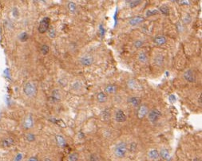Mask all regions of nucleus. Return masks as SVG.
<instances>
[{"mask_svg": "<svg viewBox=\"0 0 202 161\" xmlns=\"http://www.w3.org/2000/svg\"><path fill=\"white\" fill-rule=\"evenodd\" d=\"M127 150H128V146H127L126 143L121 141V142H119L116 144L114 148H113V153H114L116 157L122 159L126 155Z\"/></svg>", "mask_w": 202, "mask_h": 161, "instance_id": "f257e3e1", "label": "nucleus"}, {"mask_svg": "<svg viewBox=\"0 0 202 161\" xmlns=\"http://www.w3.org/2000/svg\"><path fill=\"white\" fill-rule=\"evenodd\" d=\"M23 93L28 97H35L38 92V89L34 82H27L23 85Z\"/></svg>", "mask_w": 202, "mask_h": 161, "instance_id": "f03ea898", "label": "nucleus"}, {"mask_svg": "<svg viewBox=\"0 0 202 161\" xmlns=\"http://www.w3.org/2000/svg\"><path fill=\"white\" fill-rule=\"evenodd\" d=\"M50 25V19L48 17H45L41 20L38 27V31L40 34H45L47 32Z\"/></svg>", "mask_w": 202, "mask_h": 161, "instance_id": "7ed1b4c3", "label": "nucleus"}, {"mask_svg": "<svg viewBox=\"0 0 202 161\" xmlns=\"http://www.w3.org/2000/svg\"><path fill=\"white\" fill-rule=\"evenodd\" d=\"M94 58L92 55L90 54H85L82 55L79 58V63L81 66L84 67H89L94 64Z\"/></svg>", "mask_w": 202, "mask_h": 161, "instance_id": "20e7f679", "label": "nucleus"}, {"mask_svg": "<svg viewBox=\"0 0 202 161\" xmlns=\"http://www.w3.org/2000/svg\"><path fill=\"white\" fill-rule=\"evenodd\" d=\"M148 119L150 121V123L155 124L156 122L158 121V120L160 119V117H161V112L159 111L157 108H154V109H152L150 112L148 113Z\"/></svg>", "mask_w": 202, "mask_h": 161, "instance_id": "39448f33", "label": "nucleus"}, {"mask_svg": "<svg viewBox=\"0 0 202 161\" xmlns=\"http://www.w3.org/2000/svg\"><path fill=\"white\" fill-rule=\"evenodd\" d=\"M34 118L31 115H27L26 117L24 118L23 121V127L26 130H28V129H32L33 126H34Z\"/></svg>", "mask_w": 202, "mask_h": 161, "instance_id": "423d86ee", "label": "nucleus"}, {"mask_svg": "<svg viewBox=\"0 0 202 161\" xmlns=\"http://www.w3.org/2000/svg\"><path fill=\"white\" fill-rule=\"evenodd\" d=\"M148 113H149V108H148V107L146 105L142 104V105H140L138 107L137 115H138V117L139 119H144L148 115Z\"/></svg>", "mask_w": 202, "mask_h": 161, "instance_id": "0eeeda50", "label": "nucleus"}, {"mask_svg": "<svg viewBox=\"0 0 202 161\" xmlns=\"http://www.w3.org/2000/svg\"><path fill=\"white\" fill-rule=\"evenodd\" d=\"M184 78L189 83H193L196 82V75L192 70H188L184 73Z\"/></svg>", "mask_w": 202, "mask_h": 161, "instance_id": "6e6552de", "label": "nucleus"}, {"mask_svg": "<svg viewBox=\"0 0 202 161\" xmlns=\"http://www.w3.org/2000/svg\"><path fill=\"white\" fill-rule=\"evenodd\" d=\"M115 121L118 123H123L126 121V115L122 110L119 109L115 112Z\"/></svg>", "mask_w": 202, "mask_h": 161, "instance_id": "1a4fd4ad", "label": "nucleus"}, {"mask_svg": "<svg viewBox=\"0 0 202 161\" xmlns=\"http://www.w3.org/2000/svg\"><path fill=\"white\" fill-rule=\"evenodd\" d=\"M153 42H154V43L157 45V46H161L166 43L167 38H166V37L163 36V35H157V36H156L153 38Z\"/></svg>", "mask_w": 202, "mask_h": 161, "instance_id": "9d476101", "label": "nucleus"}, {"mask_svg": "<svg viewBox=\"0 0 202 161\" xmlns=\"http://www.w3.org/2000/svg\"><path fill=\"white\" fill-rule=\"evenodd\" d=\"M145 21V19L142 16H135V17H133L130 19L129 21V24L132 26V27H134V26H137V25L141 24L142 23Z\"/></svg>", "mask_w": 202, "mask_h": 161, "instance_id": "9b49d317", "label": "nucleus"}, {"mask_svg": "<svg viewBox=\"0 0 202 161\" xmlns=\"http://www.w3.org/2000/svg\"><path fill=\"white\" fill-rule=\"evenodd\" d=\"M148 157L153 161H157L159 159V158H160L159 151H157L155 148H152V149L149 150V152H148Z\"/></svg>", "mask_w": 202, "mask_h": 161, "instance_id": "f8f14e48", "label": "nucleus"}, {"mask_svg": "<svg viewBox=\"0 0 202 161\" xmlns=\"http://www.w3.org/2000/svg\"><path fill=\"white\" fill-rule=\"evenodd\" d=\"M55 140H56L57 146H58L59 148H64L66 146V140L63 136H61V135H56V136H55Z\"/></svg>", "mask_w": 202, "mask_h": 161, "instance_id": "ddd939ff", "label": "nucleus"}, {"mask_svg": "<svg viewBox=\"0 0 202 161\" xmlns=\"http://www.w3.org/2000/svg\"><path fill=\"white\" fill-rule=\"evenodd\" d=\"M142 100L138 97H130L128 98V103L135 108H138L141 105Z\"/></svg>", "mask_w": 202, "mask_h": 161, "instance_id": "4468645a", "label": "nucleus"}, {"mask_svg": "<svg viewBox=\"0 0 202 161\" xmlns=\"http://www.w3.org/2000/svg\"><path fill=\"white\" fill-rule=\"evenodd\" d=\"M15 144V140L12 137H7L4 138L1 142V144L3 148H11Z\"/></svg>", "mask_w": 202, "mask_h": 161, "instance_id": "2eb2a0df", "label": "nucleus"}, {"mask_svg": "<svg viewBox=\"0 0 202 161\" xmlns=\"http://www.w3.org/2000/svg\"><path fill=\"white\" fill-rule=\"evenodd\" d=\"M159 155H160V158H162L165 160H169V159H170V157H171V156H170L169 151L165 148H163L160 150Z\"/></svg>", "mask_w": 202, "mask_h": 161, "instance_id": "dca6fc26", "label": "nucleus"}, {"mask_svg": "<svg viewBox=\"0 0 202 161\" xmlns=\"http://www.w3.org/2000/svg\"><path fill=\"white\" fill-rule=\"evenodd\" d=\"M105 93H108V94H113L115 93L117 91V87L115 85H112V84H110V85H107L105 87Z\"/></svg>", "mask_w": 202, "mask_h": 161, "instance_id": "f3484780", "label": "nucleus"}, {"mask_svg": "<svg viewBox=\"0 0 202 161\" xmlns=\"http://www.w3.org/2000/svg\"><path fill=\"white\" fill-rule=\"evenodd\" d=\"M138 60L140 63L142 64H145L148 61V56L145 51L139 52L138 55Z\"/></svg>", "mask_w": 202, "mask_h": 161, "instance_id": "a211bd4d", "label": "nucleus"}, {"mask_svg": "<svg viewBox=\"0 0 202 161\" xmlns=\"http://www.w3.org/2000/svg\"><path fill=\"white\" fill-rule=\"evenodd\" d=\"M165 58L164 56L161 54H157L154 57V64L158 66H161L164 64Z\"/></svg>", "mask_w": 202, "mask_h": 161, "instance_id": "6ab92c4d", "label": "nucleus"}, {"mask_svg": "<svg viewBox=\"0 0 202 161\" xmlns=\"http://www.w3.org/2000/svg\"><path fill=\"white\" fill-rule=\"evenodd\" d=\"M107 95L104 93V92H100L97 94V100L99 103L102 104V103H106L107 101Z\"/></svg>", "mask_w": 202, "mask_h": 161, "instance_id": "aec40b11", "label": "nucleus"}, {"mask_svg": "<svg viewBox=\"0 0 202 161\" xmlns=\"http://www.w3.org/2000/svg\"><path fill=\"white\" fill-rule=\"evenodd\" d=\"M51 98L53 100L54 102H58L61 100V93L59 89H55L53 92H52V96H51Z\"/></svg>", "mask_w": 202, "mask_h": 161, "instance_id": "412c9836", "label": "nucleus"}, {"mask_svg": "<svg viewBox=\"0 0 202 161\" xmlns=\"http://www.w3.org/2000/svg\"><path fill=\"white\" fill-rule=\"evenodd\" d=\"M110 111L108 108H106L105 110H103L101 113V117H102V119L105 121H108L109 119L110 118Z\"/></svg>", "mask_w": 202, "mask_h": 161, "instance_id": "4be33fe9", "label": "nucleus"}, {"mask_svg": "<svg viewBox=\"0 0 202 161\" xmlns=\"http://www.w3.org/2000/svg\"><path fill=\"white\" fill-rule=\"evenodd\" d=\"M127 85H128V87L131 89H137L138 88V83L134 79H130L129 80L128 82H127Z\"/></svg>", "mask_w": 202, "mask_h": 161, "instance_id": "5701e85b", "label": "nucleus"}, {"mask_svg": "<svg viewBox=\"0 0 202 161\" xmlns=\"http://www.w3.org/2000/svg\"><path fill=\"white\" fill-rule=\"evenodd\" d=\"M79 158V155L77 152H71L67 157V161H77Z\"/></svg>", "mask_w": 202, "mask_h": 161, "instance_id": "b1692460", "label": "nucleus"}, {"mask_svg": "<svg viewBox=\"0 0 202 161\" xmlns=\"http://www.w3.org/2000/svg\"><path fill=\"white\" fill-rule=\"evenodd\" d=\"M67 8H68L69 11L70 13H74L77 10V6H76L75 2H69L67 3Z\"/></svg>", "mask_w": 202, "mask_h": 161, "instance_id": "393cba45", "label": "nucleus"}, {"mask_svg": "<svg viewBox=\"0 0 202 161\" xmlns=\"http://www.w3.org/2000/svg\"><path fill=\"white\" fill-rule=\"evenodd\" d=\"M25 140L28 141V142H33L35 140V137L33 133H27L25 135Z\"/></svg>", "mask_w": 202, "mask_h": 161, "instance_id": "a878e982", "label": "nucleus"}, {"mask_svg": "<svg viewBox=\"0 0 202 161\" xmlns=\"http://www.w3.org/2000/svg\"><path fill=\"white\" fill-rule=\"evenodd\" d=\"M49 51H50V47L48 45H46V44H43V45L41 46V52H42V53L43 55L48 54Z\"/></svg>", "mask_w": 202, "mask_h": 161, "instance_id": "bb28decb", "label": "nucleus"}, {"mask_svg": "<svg viewBox=\"0 0 202 161\" xmlns=\"http://www.w3.org/2000/svg\"><path fill=\"white\" fill-rule=\"evenodd\" d=\"M160 11L165 15H169V8L166 6H161L160 7Z\"/></svg>", "mask_w": 202, "mask_h": 161, "instance_id": "cd10ccee", "label": "nucleus"}, {"mask_svg": "<svg viewBox=\"0 0 202 161\" xmlns=\"http://www.w3.org/2000/svg\"><path fill=\"white\" fill-rule=\"evenodd\" d=\"M47 32L48 35H49L51 38H55V36H56V31H55V28H53V27H50Z\"/></svg>", "mask_w": 202, "mask_h": 161, "instance_id": "c85d7f7f", "label": "nucleus"}, {"mask_svg": "<svg viewBox=\"0 0 202 161\" xmlns=\"http://www.w3.org/2000/svg\"><path fill=\"white\" fill-rule=\"evenodd\" d=\"M144 45V42L141 40H136L135 42H134V46L136 49H140V48H142Z\"/></svg>", "mask_w": 202, "mask_h": 161, "instance_id": "c756f323", "label": "nucleus"}, {"mask_svg": "<svg viewBox=\"0 0 202 161\" xmlns=\"http://www.w3.org/2000/svg\"><path fill=\"white\" fill-rule=\"evenodd\" d=\"M142 1H138V0H136V1H135V0H134V1H130V6L131 8H134V7H136V6H138V5H139V4H141L142 3Z\"/></svg>", "mask_w": 202, "mask_h": 161, "instance_id": "7c9ffc66", "label": "nucleus"}, {"mask_svg": "<svg viewBox=\"0 0 202 161\" xmlns=\"http://www.w3.org/2000/svg\"><path fill=\"white\" fill-rule=\"evenodd\" d=\"M159 13V11H157V10H152V11H148L147 13H146V16L147 17H150V16H153V15H157V14Z\"/></svg>", "mask_w": 202, "mask_h": 161, "instance_id": "2f4dec72", "label": "nucleus"}, {"mask_svg": "<svg viewBox=\"0 0 202 161\" xmlns=\"http://www.w3.org/2000/svg\"><path fill=\"white\" fill-rule=\"evenodd\" d=\"M72 88H73L74 90H79V89H81V82H74V83L73 84V85H72Z\"/></svg>", "mask_w": 202, "mask_h": 161, "instance_id": "473e14b6", "label": "nucleus"}, {"mask_svg": "<svg viewBox=\"0 0 202 161\" xmlns=\"http://www.w3.org/2000/svg\"><path fill=\"white\" fill-rule=\"evenodd\" d=\"M20 40H21L22 42H26L27 39H28V34H27L26 32H23V34H20Z\"/></svg>", "mask_w": 202, "mask_h": 161, "instance_id": "72a5a7b5", "label": "nucleus"}, {"mask_svg": "<svg viewBox=\"0 0 202 161\" xmlns=\"http://www.w3.org/2000/svg\"><path fill=\"white\" fill-rule=\"evenodd\" d=\"M90 161H99V156L96 153L91 154L90 156Z\"/></svg>", "mask_w": 202, "mask_h": 161, "instance_id": "f704fd0d", "label": "nucleus"}, {"mask_svg": "<svg viewBox=\"0 0 202 161\" xmlns=\"http://www.w3.org/2000/svg\"><path fill=\"white\" fill-rule=\"evenodd\" d=\"M137 149V144L136 143H132L130 144V150L132 152H134Z\"/></svg>", "mask_w": 202, "mask_h": 161, "instance_id": "c9c22d12", "label": "nucleus"}, {"mask_svg": "<svg viewBox=\"0 0 202 161\" xmlns=\"http://www.w3.org/2000/svg\"><path fill=\"white\" fill-rule=\"evenodd\" d=\"M169 100H170V101H171V103L175 102V100H176L175 96H174V95H170V97H169Z\"/></svg>", "mask_w": 202, "mask_h": 161, "instance_id": "e433bc0d", "label": "nucleus"}, {"mask_svg": "<svg viewBox=\"0 0 202 161\" xmlns=\"http://www.w3.org/2000/svg\"><path fill=\"white\" fill-rule=\"evenodd\" d=\"M28 161H38V158L35 157V156H31L28 159Z\"/></svg>", "mask_w": 202, "mask_h": 161, "instance_id": "4c0bfd02", "label": "nucleus"}, {"mask_svg": "<svg viewBox=\"0 0 202 161\" xmlns=\"http://www.w3.org/2000/svg\"><path fill=\"white\" fill-rule=\"evenodd\" d=\"M198 102L200 104V105H201V94L200 95V97L198 98Z\"/></svg>", "mask_w": 202, "mask_h": 161, "instance_id": "58836bf2", "label": "nucleus"}, {"mask_svg": "<svg viewBox=\"0 0 202 161\" xmlns=\"http://www.w3.org/2000/svg\"><path fill=\"white\" fill-rule=\"evenodd\" d=\"M193 161H200V159H199V158H195V159H193Z\"/></svg>", "mask_w": 202, "mask_h": 161, "instance_id": "ea45409f", "label": "nucleus"}, {"mask_svg": "<svg viewBox=\"0 0 202 161\" xmlns=\"http://www.w3.org/2000/svg\"><path fill=\"white\" fill-rule=\"evenodd\" d=\"M44 161H52L50 159H49V158H46V159H44Z\"/></svg>", "mask_w": 202, "mask_h": 161, "instance_id": "a19ab883", "label": "nucleus"}]
</instances>
